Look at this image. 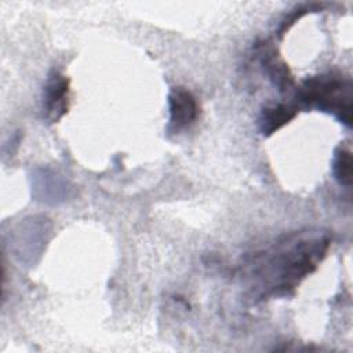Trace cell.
I'll return each mask as SVG.
<instances>
[{"label":"cell","mask_w":353,"mask_h":353,"mask_svg":"<svg viewBox=\"0 0 353 353\" xmlns=\"http://www.w3.org/2000/svg\"><path fill=\"white\" fill-rule=\"evenodd\" d=\"M299 99L320 110L332 113L347 127L352 124V83L339 74H321L307 79L301 90Z\"/></svg>","instance_id":"cell-2"},{"label":"cell","mask_w":353,"mask_h":353,"mask_svg":"<svg viewBox=\"0 0 353 353\" xmlns=\"http://www.w3.org/2000/svg\"><path fill=\"white\" fill-rule=\"evenodd\" d=\"M295 116V109L291 106H287L284 103H279L270 108H265L262 110L259 124H261V131L266 135L274 132L279 130L281 125L288 123L292 117Z\"/></svg>","instance_id":"cell-5"},{"label":"cell","mask_w":353,"mask_h":353,"mask_svg":"<svg viewBox=\"0 0 353 353\" xmlns=\"http://www.w3.org/2000/svg\"><path fill=\"white\" fill-rule=\"evenodd\" d=\"M328 245L327 236L309 232L288 236L254 255L248 266L258 296L287 295L317 268Z\"/></svg>","instance_id":"cell-1"},{"label":"cell","mask_w":353,"mask_h":353,"mask_svg":"<svg viewBox=\"0 0 353 353\" xmlns=\"http://www.w3.org/2000/svg\"><path fill=\"white\" fill-rule=\"evenodd\" d=\"M69 80L59 72L54 70L44 87L43 110L48 121H58L68 110Z\"/></svg>","instance_id":"cell-4"},{"label":"cell","mask_w":353,"mask_h":353,"mask_svg":"<svg viewBox=\"0 0 353 353\" xmlns=\"http://www.w3.org/2000/svg\"><path fill=\"white\" fill-rule=\"evenodd\" d=\"M335 179L343 185L350 186L352 185V153L347 148H338L334 157L332 164Z\"/></svg>","instance_id":"cell-6"},{"label":"cell","mask_w":353,"mask_h":353,"mask_svg":"<svg viewBox=\"0 0 353 353\" xmlns=\"http://www.w3.org/2000/svg\"><path fill=\"white\" fill-rule=\"evenodd\" d=\"M170 124L168 130L174 134L189 128L199 116V105L194 95L183 88L174 87L168 97Z\"/></svg>","instance_id":"cell-3"}]
</instances>
